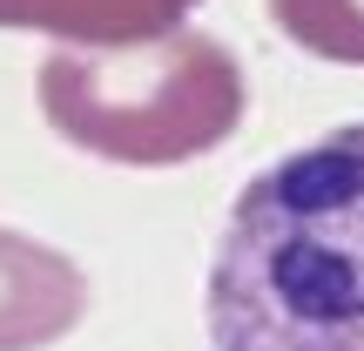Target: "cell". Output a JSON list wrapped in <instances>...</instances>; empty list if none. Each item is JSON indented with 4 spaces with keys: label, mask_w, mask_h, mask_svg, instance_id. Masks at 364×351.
I'll use <instances>...</instances> for the list:
<instances>
[{
    "label": "cell",
    "mask_w": 364,
    "mask_h": 351,
    "mask_svg": "<svg viewBox=\"0 0 364 351\" xmlns=\"http://www.w3.org/2000/svg\"><path fill=\"white\" fill-rule=\"evenodd\" d=\"M203 318L209 351H364V122L236 189Z\"/></svg>",
    "instance_id": "cell-1"
},
{
    "label": "cell",
    "mask_w": 364,
    "mask_h": 351,
    "mask_svg": "<svg viewBox=\"0 0 364 351\" xmlns=\"http://www.w3.org/2000/svg\"><path fill=\"white\" fill-rule=\"evenodd\" d=\"M34 102L61 142L122 169H176L243 129V61L203 27L135 48H48Z\"/></svg>",
    "instance_id": "cell-2"
},
{
    "label": "cell",
    "mask_w": 364,
    "mask_h": 351,
    "mask_svg": "<svg viewBox=\"0 0 364 351\" xmlns=\"http://www.w3.org/2000/svg\"><path fill=\"white\" fill-rule=\"evenodd\" d=\"M88 311V277L41 236L0 223V351H48Z\"/></svg>",
    "instance_id": "cell-3"
},
{
    "label": "cell",
    "mask_w": 364,
    "mask_h": 351,
    "mask_svg": "<svg viewBox=\"0 0 364 351\" xmlns=\"http://www.w3.org/2000/svg\"><path fill=\"white\" fill-rule=\"evenodd\" d=\"M203 0H0L7 34H48L54 48H135L162 41Z\"/></svg>",
    "instance_id": "cell-4"
},
{
    "label": "cell",
    "mask_w": 364,
    "mask_h": 351,
    "mask_svg": "<svg viewBox=\"0 0 364 351\" xmlns=\"http://www.w3.org/2000/svg\"><path fill=\"white\" fill-rule=\"evenodd\" d=\"M270 21L290 48L331 68H364V0H270Z\"/></svg>",
    "instance_id": "cell-5"
}]
</instances>
